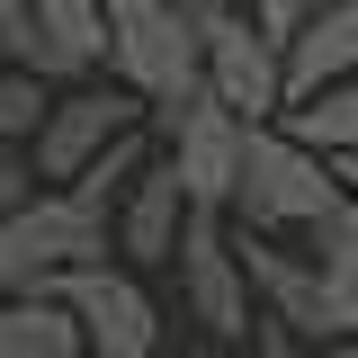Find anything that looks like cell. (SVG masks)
<instances>
[{
    "label": "cell",
    "mask_w": 358,
    "mask_h": 358,
    "mask_svg": "<svg viewBox=\"0 0 358 358\" xmlns=\"http://www.w3.org/2000/svg\"><path fill=\"white\" fill-rule=\"evenodd\" d=\"M233 224L242 233H305V224H322L331 206H341V179H331V162L313 152V143H296L287 126H251L242 134V171H233Z\"/></svg>",
    "instance_id": "obj_1"
},
{
    "label": "cell",
    "mask_w": 358,
    "mask_h": 358,
    "mask_svg": "<svg viewBox=\"0 0 358 358\" xmlns=\"http://www.w3.org/2000/svg\"><path fill=\"white\" fill-rule=\"evenodd\" d=\"M108 72L152 99V117L206 90V36L188 0H108Z\"/></svg>",
    "instance_id": "obj_2"
},
{
    "label": "cell",
    "mask_w": 358,
    "mask_h": 358,
    "mask_svg": "<svg viewBox=\"0 0 358 358\" xmlns=\"http://www.w3.org/2000/svg\"><path fill=\"white\" fill-rule=\"evenodd\" d=\"M108 242H117V215L81 206L72 188H36V197H18V206L0 215V278H9V287H36L54 268L108 260Z\"/></svg>",
    "instance_id": "obj_3"
},
{
    "label": "cell",
    "mask_w": 358,
    "mask_h": 358,
    "mask_svg": "<svg viewBox=\"0 0 358 358\" xmlns=\"http://www.w3.org/2000/svg\"><path fill=\"white\" fill-rule=\"evenodd\" d=\"M197 36H206V90L224 108H242L251 126L287 108V45L242 0H197Z\"/></svg>",
    "instance_id": "obj_4"
},
{
    "label": "cell",
    "mask_w": 358,
    "mask_h": 358,
    "mask_svg": "<svg viewBox=\"0 0 358 358\" xmlns=\"http://www.w3.org/2000/svg\"><path fill=\"white\" fill-rule=\"evenodd\" d=\"M179 305L197 313L215 341H251V268H242V242H233V224H224V206H188V224H179Z\"/></svg>",
    "instance_id": "obj_5"
},
{
    "label": "cell",
    "mask_w": 358,
    "mask_h": 358,
    "mask_svg": "<svg viewBox=\"0 0 358 358\" xmlns=\"http://www.w3.org/2000/svg\"><path fill=\"white\" fill-rule=\"evenodd\" d=\"M36 287L72 305V322H81V341H90L99 358H152V341H162V313H152V296L134 287V268L81 260V268L36 278Z\"/></svg>",
    "instance_id": "obj_6"
},
{
    "label": "cell",
    "mask_w": 358,
    "mask_h": 358,
    "mask_svg": "<svg viewBox=\"0 0 358 358\" xmlns=\"http://www.w3.org/2000/svg\"><path fill=\"white\" fill-rule=\"evenodd\" d=\"M143 117H152V99H143V90H126V81H108V90H99V81L63 90V99L45 108V126H36V179H54V188H63L81 162H99V152H108L117 134H134Z\"/></svg>",
    "instance_id": "obj_7"
},
{
    "label": "cell",
    "mask_w": 358,
    "mask_h": 358,
    "mask_svg": "<svg viewBox=\"0 0 358 358\" xmlns=\"http://www.w3.org/2000/svg\"><path fill=\"white\" fill-rule=\"evenodd\" d=\"M162 126H171V162H179L188 206H224V197H233V171H242V134H251V117L224 108L215 90H197V99L162 108Z\"/></svg>",
    "instance_id": "obj_8"
},
{
    "label": "cell",
    "mask_w": 358,
    "mask_h": 358,
    "mask_svg": "<svg viewBox=\"0 0 358 358\" xmlns=\"http://www.w3.org/2000/svg\"><path fill=\"white\" fill-rule=\"evenodd\" d=\"M179 224H188V188H179V162H143L117 197V251L126 268H162L179 251Z\"/></svg>",
    "instance_id": "obj_9"
},
{
    "label": "cell",
    "mask_w": 358,
    "mask_h": 358,
    "mask_svg": "<svg viewBox=\"0 0 358 358\" xmlns=\"http://www.w3.org/2000/svg\"><path fill=\"white\" fill-rule=\"evenodd\" d=\"M341 72H358V0H322L305 27L287 36V99L341 81Z\"/></svg>",
    "instance_id": "obj_10"
},
{
    "label": "cell",
    "mask_w": 358,
    "mask_h": 358,
    "mask_svg": "<svg viewBox=\"0 0 358 358\" xmlns=\"http://www.w3.org/2000/svg\"><path fill=\"white\" fill-rule=\"evenodd\" d=\"M81 322L63 296H45V287H9L0 296V358H81Z\"/></svg>",
    "instance_id": "obj_11"
},
{
    "label": "cell",
    "mask_w": 358,
    "mask_h": 358,
    "mask_svg": "<svg viewBox=\"0 0 358 358\" xmlns=\"http://www.w3.org/2000/svg\"><path fill=\"white\" fill-rule=\"evenodd\" d=\"M278 126L296 134V143H313L322 162H331V152H358V72L305 90V99H287V108H278Z\"/></svg>",
    "instance_id": "obj_12"
},
{
    "label": "cell",
    "mask_w": 358,
    "mask_h": 358,
    "mask_svg": "<svg viewBox=\"0 0 358 358\" xmlns=\"http://www.w3.org/2000/svg\"><path fill=\"white\" fill-rule=\"evenodd\" d=\"M27 18H36V27L63 45L81 72L108 63V0H27Z\"/></svg>",
    "instance_id": "obj_13"
},
{
    "label": "cell",
    "mask_w": 358,
    "mask_h": 358,
    "mask_svg": "<svg viewBox=\"0 0 358 358\" xmlns=\"http://www.w3.org/2000/svg\"><path fill=\"white\" fill-rule=\"evenodd\" d=\"M134 171H143V126H134V134H117L99 162H81L63 188H72L81 206H99V215H117V197H126V179H134Z\"/></svg>",
    "instance_id": "obj_14"
},
{
    "label": "cell",
    "mask_w": 358,
    "mask_h": 358,
    "mask_svg": "<svg viewBox=\"0 0 358 358\" xmlns=\"http://www.w3.org/2000/svg\"><path fill=\"white\" fill-rule=\"evenodd\" d=\"M54 81H36V72H18V63H0V143H36V126H45V99Z\"/></svg>",
    "instance_id": "obj_15"
},
{
    "label": "cell",
    "mask_w": 358,
    "mask_h": 358,
    "mask_svg": "<svg viewBox=\"0 0 358 358\" xmlns=\"http://www.w3.org/2000/svg\"><path fill=\"white\" fill-rule=\"evenodd\" d=\"M251 358H331V350H322V341H305V331H287V322H268V313H260V322H251Z\"/></svg>",
    "instance_id": "obj_16"
},
{
    "label": "cell",
    "mask_w": 358,
    "mask_h": 358,
    "mask_svg": "<svg viewBox=\"0 0 358 358\" xmlns=\"http://www.w3.org/2000/svg\"><path fill=\"white\" fill-rule=\"evenodd\" d=\"M313 9H322V0H251V18H260V27H268V36H278V45L296 36V27H305Z\"/></svg>",
    "instance_id": "obj_17"
},
{
    "label": "cell",
    "mask_w": 358,
    "mask_h": 358,
    "mask_svg": "<svg viewBox=\"0 0 358 358\" xmlns=\"http://www.w3.org/2000/svg\"><path fill=\"white\" fill-rule=\"evenodd\" d=\"M18 197H36V162H18V143H0V215Z\"/></svg>",
    "instance_id": "obj_18"
},
{
    "label": "cell",
    "mask_w": 358,
    "mask_h": 358,
    "mask_svg": "<svg viewBox=\"0 0 358 358\" xmlns=\"http://www.w3.org/2000/svg\"><path fill=\"white\" fill-rule=\"evenodd\" d=\"M331 179H341V197L358 206V152H331Z\"/></svg>",
    "instance_id": "obj_19"
},
{
    "label": "cell",
    "mask_w": 358,
    "mask_h": 358,
    "mask_svg": "<svg viewBox=\"0 0 358 358\" xmlns=\"http://www.w3.org/2000/svg\"><path fill=\"white\" fill-rule=\"evenodd\" d=\"M331 358H358V331H350V341H331Z\"/></svg>",
    "instance_id": "obj_20"
},
{
    "label": "cell",
    "mask_w": 358,
    "mask_h": 358,
    "mask_svg": "<svg viewBox=\"0 0 358 358\" xmlns=\"http://www.w3.org/2000/svg\"><path fill=\"white\" fill-rule=\"evenodd\" d=\"M0 296H9V278H0Z\"/></svg>",
    "instance_id": "obj_21"
},
{
    "label": "cell",
    "mask_w": 358,
    "mask_h": 358,
    "mask_svg": "<svg viewBox=\"0 0 358 358\" xmlns=\"http://www.w3.org/2000/svg\"><path fill=\"white\" fill-rule=\"evenodd\" d=\"M188 9H197V0H188Z\"/></svg>",
    "instance_id": "obj_22"
}]
</instances>
